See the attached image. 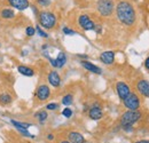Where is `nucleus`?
Instances as JSON below:
<instances>
[{
	"label": "nucleus",
	"mask_w": 149,
	"mask_h": 143,
	"mask_svg": "<svg viewBox=\"0 0 149 143\" xmlns=\"http://www.w3.org/2000/svg\"><path fill=\"white\" fill-rule=\"evenodd\" d=\"M116 15L124 25L130 26L135 22V10L133 6L127 1L118 2V5L116 6Z\"/></svg>",
	"instance_id": "obj_1"
},
{
	"label": "nucleus",
	"mask_w": 149,
	"mask_h": 143,
	"mask_svg": "<svg viewBox=\"0 0 149 143\" xmlns=\"http://www.w3.org/2000/svg\"><path fill=\"white\" fill-rule=\"evenodd\" d=\"M141 118V112H139L138 110L135 111H126L122 115V118H120V125L122 127L127 131V132H131L132 131V124L136 123L139 119Z\"/></svg>",
	"instance_id": "obj_2"
},
{
	"label": "nucleus",
	"mask_w": 149,
	"mask_h": 143,
	"mask_svg": "<svg viewBox=\"0 0 149 143\" xmlns=\"http://www.w3.org/2000/svg\"><path fill=\"white\" fill-rule=\"evenodd\" d=\"M39 23L45 29H53L56 24L55 15L51 12H40L39 13Z\"/></svg>",
	"instance_id": "obj_3"
},
{
	"label": "nucleus",
	"mask_w": 149,
	"mask_h": 143,
	"mask_svg": "<svg viewBox=\"0 0 149 143\" xmlns=\"http://www.w3.org/2000/svg\"><path fill=\"white\" fill-rule=\"evenodd\" d=\"M113 1L112 0H97V3H96V8H97V12L100 13V15L107 17V16H110L113 12Z\"/></svg>",
	"instance_id": "obj_4"
},
{
	"label": "nucleus",
	"mask_w": 149,
	"mask_h": 143,
	"mask_svg": "<svg viewBox=\"0 0 149 143\" xmlns=\"http://www.w3.org/2000/svg\"><path fill=\"white\" fill-rule=\"evenodd\" d=\"M123 102H124L125 108L131 111H135L140 108V100L136 96V94H134V93H131L125 100H123Z\"/></svg>",
	"instance_id": "obj_5"
},
{
	"label": "nucleus",
	"mask_w": 149,
	"mask_h": 143,
	"mask_svg": "<svg viewBox=\"0 0 149 143\" xmlns=\"http://www.w3.org/2000/svg\"><path fill=\"white\" fill-rule=\"evenodd\" d=\"M78 23L80 25V28L85 31H91V30H94L95 29V23L90 18L88 15L86 14H83L80 15L79 18H78Z\"/></svg>",
	"instance_id": "obj_6"
},
{
	"label": "nucleus",
	"mask_w": 149,
	"mask_h": 143,
	"mask_svg": "<svg viewBox=\"0 0 149 143\" xmlns=\"http://www.w3.org/2000/svg\"><path fill=\"white\" fill-rule=\"evenodd\" d=\"M116 92H117V94H118V96H119V99L122 101L125 100L131 94L130 86L124 81H118L116 84Z\"/></svg>",
	"instance_id": "obj_7"
},
{
	"label": "nucleus",
	"mask_w": 149,
	"mask_h": 143,
	"mask_svg": "<svg viewBox=\"0 0 149 143\" xmlns=\"http://www.w3.org/2000/svg\"><path fill=\"white\" fill-rule=\"evenodd\" d=\"M51 95V90L47 85H40L36 90V96L39 101H46Z\"/></svg>",
	"instance_id": "obj_8"
},
{
	"label": "nucleus",
	"mask_w": 149,
	"mask_h": 143,
	"mask_svg": "<svg viewBox=\"0 0 149 143\" xmlns=\"http://www.w3.org/2000/svg\"><path fill=\"white\" fill-rule=\"evenodd\" d=\"M8 3L17 10H25L28 7H30L29 0H8Z\"/></svg>",
	"instance_id": "obj_9"
},
{
	"label": "nucleus",
	"mask_w": 149,
	"mask_h": 143,
	"mask_svg": "<svg viewBox=\"0 0 149 143\" xmlns=\"http://www.w3.org/2000/svg\"><path fill=\"white\" fill-rule=\"evenodd\" d=\"M136 88H138V92H139L142 96L149 97V81L145 80V79L140 80V81L136 84Z\"/></svg>",
	"instance_id": "obj_10"
},
{
	"label": "nucleus",
	"mask_w": 149,
	"mask_h": 143,
	"mask_svg": "<svg viewBox=\"0 0 149 143\" xmlns=\"http://www.w3.org/2000/svg\"><path fill=\"white\" fill-rule=\"evenodd\" d=\"M88 116L93 120H99V119H101L103 117V112H102L101 108L99 107L97 104H94L93 108H91L90 111H88Z\"/></svg>",
	"instance_id": "obj_11"
},
{
	"label": "nucleus",
	"mask_w": 149,
	"mask_h": 143,
	"mask_svg": "<svg viewBox=\"0 0 149 143\" xmlns=\"http://www.w3.org/2000/svg\"><path fill=\"white\" fill-rule=\"evenodd\" d=\"M100 61L107 65L112 64L113 61H115V53L112 51H107V52H103L100 55Z\"/></svg>",
	"instance_id": "obj_12"
},
{
	"label": "nucleus",
	"mask_w": 149,
	"mask_h": 143,
	"mask_svg": "<svg viewBox=\"0 0 149 143\" xmlns=\"http://www.w3.org/2000/svg\"><path fill=\"white\" fill-rule=\"evenodd\" d=\"M47 80L48 83L53 86V87H58L61 85V78H60V74L56 71H51L47 76Z\"/></svg>",
	"instance_id": "obj_13"
},
{
	"label": "nucleus",
	"mask_w": 149,
	"mask_h": 143,
	"mask_svg": "<svg viewBox=\"0 0 149 143\" xmlns=\"http://www.w3.org/2000/svg\"><path fill=\"white\" fill-rule=\"evenodd\" d=\"M80 64H81L87 71L92 72V73H96V74H101V73H102V70H101L97 65H95V64L91 63V62H87V61H80Z\"/></svg>",
	"instance_id": "obj_14"
},
{
	"label": "nucleus",
	"mask_w": 149,
	"mask_h": 143,
	"mask_svg": "<svg viewBox=\"0 0 149 143\" xmlns=\"http://www.w3.org/2000/svg\"><path fill=\"white\" fill-rule=\"evenodd\" d=\"M68 141L70 143H83L85 141V139L78 132H70L68 134Z\"/></svg>",
	"instance_id": "obj_15"
},
{
	"label": "nucleus",
	"mask_w": 149,
	"mask_h": 143,
	"mask_svg": "<svg viewBox=\"0 0 149 143\" xmlns=\"http://www.w3.org/2000/svg\"><path fill=\"white\" fill-rule=\"evenodd\" d=\"M17 71H19L21 74L25 76V77H32V76L35 74L33 69L30 68V67H26V65H19V67H17Z\"/></svg>",
	"instance_id": "obj_16"
},
{
	"label": "nucleus",
	"mask_w": 149,
	"mask_h": 143,
	"mask_svg": "<svg viewBox=\"0 0 149 143\" xmlns=\"http://www.w3.org/2000/svg\"><path fill=\"white\" fill-rule=\"evenodd\" d=\"M56 62V68H63V65L67 63V55L63 52H60L57 57L55 58Z\"/></svg>",
	"instance_id": "obj_17"
},
{
	"label": "nucleus",
	"mask_w": 149,
	"mask_h": 143,
	"mask_svg": "<svg viewBox=\"0 0 149 143\" xmlns=\"http://www.w3.org/2000/svg\"><path fill=\"white\" fill-rule=\"evenodd\" d=\"M12 101H13V96L9 93H1L0 94V104L7 106V104L12 103Z\"/></svg>",
	"instance_id": "obj_18"
},
{
	"label": "nucleus",
	"mask_w": 149,
	"mask_h": 143,
	"mask_svg": "<svg viewBox=\"0 0 149 143\" xmlns=\"http://www.w3.org/2000/svg\"><path fill=\"white\" fill-rule=\"evenodd\" d=\"M0 15L1 17L5 18V19H10L15 16V13L13 9H9V8H3L1 12H0Z\"/></svg>",
	"instance_id": "obj_19"
},
{
	"label": "nucleus",
	"mask_w": 149,
	"mask_h": 143,
	"mask_svg": "<svg viewBox=\"0 0 149 143\" xmlns=\"http://www.w3.org/2000/svg\"><path fill=\"white\" fill-rule=\"evenodd\" d=\"M10 124L14 126L16 129H28L31 126V124H29V123H21V121L14 120V119H10Z\"/></svg>",
	"instance_id": "obj_20"
},
{
	"label": "nucleus",
	"mask_w": 149,
	"mask_h": 143,
	"mask_svg": "<svg viewBox=\"0 0 149 143\" xmlns=\"http://www.w3.org/2000/svg\"><path fill=\"white\" fill-rule=\"evenodd\" d=\"M35 117L39 120V123H40V124H42V123L47 119L48 115H47V112H46L45 110H41V111H39V112H37V113L35 115Z\"/></svg>",
	"instance_id": "obj_21"
},
{
	"label": "nucleus",
	"mask_w": 149,
	"mask_h": 143,
	"mask_svg": "<svg viewBox=\"0 0 149 143\" xmlns=\"http://www.w3.org/2000/svg\"><path fill=\"white\" fill-rule=\"evenodd\" d=\"M72 101H74L72 95H71V94H68V95H65V96L62 99V104H64V106L69 107V106H71V104H72Z\"/></svg>",
	"instance_id": "obj_22"
},
{
	"label": "nucleus",
	"mask_w": 149,
	"mask_h": 143,
	"mask_svg": "<svg viewBox=\"0 0 149 143\" xmlns=\"http://www.w3.org/2000/svg\"><path fill=\"white\" fill-rule=\"evenodd\" d=\"M25 35L28 37H32L36 35V29L33 26H26L25 29Z\"/></svg>",
	"instance_id": "obj_23"
},
{
	"label": "nucleus",
	"mask_w": 149,
	"mask_h": 143,
	"mask_svg": "<svg viewBox=\"0 0 149 143\" xmlns=\"http://www.w3.org/2000/svg\"><path fill=\"white\" fill-rule=\"evenodd\" d=\"M62 116H64L65 118H70V117L72 116V110H71L69 107L64 108L63 111H62Z\"/></svg>",
	"instance_id": "obj_24"
},
{
	"label": "nucleus",
	"mask_w": 149,
	"mask_h": 143,
	"mask_svg": "<svg viewBox=\"0 0 149 143\" xmlns=\"http://www.w3.org/2000/svg\"><path fill=\"white\" fill-rule=\"evenodd\" d=\"M35 29H36V32H38V35L40 37H42V38H48V35H47L44 30H41V28H40L39 25H37Z\"/></svg>",
	"instance_id": "obj_25"
},
{
	"label": "nucleus",
	"mask_w": 149,
	"mask_h": 143,
	"mask_svg": "<svg viewBox=\"0 0 149 143\" xmlns=\"http://www.w3.org/2000/svg\"><path fill=\"white\" fill-rule=\"evenodd\" d=\"M37 2L40 6H42V7H47V6L51 5L52 0H37Z\"/></svg>",
	"instance_id": "obj_26"
},
{
	"label": "nucleus",
	"mask_w": 149,
	"mask_h": 143,
	"mask_svg": "<svg viewBox=\"0 0 149 143\" xmlns=\"http://www.w3.org/2000/svg\"><path fill=\"white\" fill-rule=\"evenodd\" d=\"M57 108H58V104H57V103H48V104L46 106V109H47V110H51V111L56 110Z\"/></svg>",
	"instance_id": "obj_27"
},
{
	"label": "nucleus",
	"mask_w": 149,
	"mask_h": 143,
	"mask_svg": "<svg viewBox=\"0 0 149 143\" xmlns=\"http://www.w3.org/2000/svg\"><path fill=\"white\" fill-rule=\"evenodd\" d=\"M63 33H65V35H68V36H72V35H74L76 32H74V30H71V29L64 26V28H63Z\"/></svg>",
	"instance_id": "obj_28"
},
{
	"label": "nucleus",
	"mask_w": 149,
	"mask_h": 143,
	"mask_svg": "<svg viewBox=\"0 0 149 143\" xmlns=\"http://www.w3.org/2000/svg\"><path fill=\"white\" fill-rule=\"evenodd\" d=\"M49 63L54 67V68H56V62H55V58H52V57H49Z\"/></svg>",
	"instance_id": "obj_29"
},
{
	"label": "nucleus",
	"mask_w": 149,
	"mask_h": 143,
	"mask_svg": "<svg viewBox=\"0 0 149 143\" xmlns=\"http://www.w3.org/2000/svg\"><path fill=\"white\" fill-rule=\"evenodd\" d=\"M145 67L149 70V56L146 58V61H145Z\"/></svg>",
	"instance_id": "obj_30"
},
{
	"label": "nucleus",
	"mask_w": 149,
	"mask_h": 143,
	"mask_svg": "<svg viewBox=\"0 0 149 143\" xmlns=\"http://www.w3.org/2000/svg\"><path fill=\"white\" fill-rule=\"evenodd\" d=\"M135 143H149V141L148 140H141V141H138V142Z\"/></svg>",
	"instance_id": "obj_31"
},
{
	"label": "nucleus",
	"mask_w": 149,
	"mask_h": 143,
	"mask_svg": "<svg viewBox=\"0 0 149 143\" xmlns=\"http://www.w3.org/2000/svg\"><path fill=\"white\" fill-rule=\"evenodd\" d=\"M47 139H48V140H53V139H54V136H53L52 134H49V135L47 136Z\"/></svg>",
	"instance_id": "obj_32"
},
{
	"label": "nucleus",
	"mask_w": 149,
	"mask_h": 143,
	"mask_svg": "<svg viewBox=\"0 0 149 143\" xmlns=\"http://www.w3.org/2000/svg\"><path fill=\"white\" fill-rule=\"evenodd\" d=\"M31 8H32V10H33V13H35V14H37V13H38V10H37V9H36V8L33 7V6H31Z\"/></svg>",
	"instance_id": "obj_33"
},
{
	"label": "nucleus",
	"mask_w": 149,
	"mask_h": 143,
	"mask_svg": "<svg viewBox=\"0 0 149 143\" xmlns=\"http://www.w3.org/2000/svg\"><path fill=\"white\" fill-rule=\"evenodd\" d=\"M60 143H70V142H69V141H61Z\"/></svg>",
	"instance_id": "obj_34"
},
{
	"label": "nucleus",
	"mask_w": 149,
	"mask_h": 143,
	"mask_svg": "<svg viewBox=\"0 0 149 143\" xmlns=\"http://www.w3.org/2000/svg\"><path fill=\"white\" fill-rule=\"evenodd\" d=\"M83 143H91V142H86V141H84Z\"/></svg>",
	"instance_id": "obj_35"
}]
</instances>
